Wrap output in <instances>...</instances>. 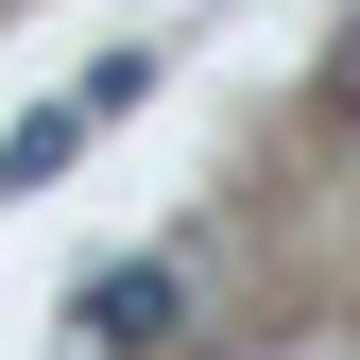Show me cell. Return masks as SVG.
<instances>
[{
	"instance_id": "2",
	"label": "cell",
	"mask_w": 360,
	"mask_h": 360,
	"mask_svg": "<svg viewBox=\"0 0 360 360\" xmlns=\"http://www.w3.org/2000/svg\"><path fill=\"white\" fill-rule=\"evenodd\" d=\"M138 86H155V52H103V69H86V86H69V103H34V120H18V138H0V189H52V172H69L86 138H103V120H120V103H138Z\"/></svg>"
},
{
	"instance_id": "1",
	"label": "cell",
	"mask_w": 360,
	"mask_h": 360,
	"mask_svg": "<svg viewBox=\"0 0 360 360\" xmlns=\"http://www.w3.org/2000/svg\"><path fill=\"white\" fill-rule=\"evenodd\" d=\"M172 326H189V275L172 257H120V275L69 292V360H172Z\"/></svg>"
},
{
	"instance_id": "3",
	"label": "cell",
	"mask_w": 360,
	"mask_h": 360,
	"mask_svg": "<svg viewBox=\"0 0 360 360\" xmlns=\"http://www.w3.org/2000/svg\"><path fill=\"white\" fill-rule=\"evenodd\" d=\"M326 103H343V120H360V34H343V52H326Z\"/></svg>"
}]
</instances>
